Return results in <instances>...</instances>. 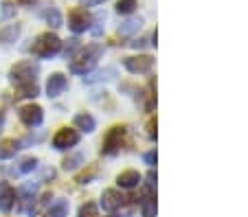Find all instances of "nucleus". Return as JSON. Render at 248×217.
Returning <instances> with one entry per match:
<instances>
[{
  "instance_id": "obj_18",
  "label": "nucleus",
  "mask_w": 248,
  "mask_h": 217,
  "mask_svg": "<svg viewBox=\"0 0 248 217\" xmlns=\"http://www.w3.org/2000/svg\"><path fill=\"white\" fill-rule=\"evenodd\" d=\"M40 92L38 84H20L18 86V97H27V99H35Z\"/></svg>"
},
{
  "instance_id": "obj_30",
  "label": "nucleus",
  "mask_w": 248,
  "mask_h": 217,
  "mask_svg": "<svg viewBox=\"0 0 248 217\" xmlns=\"http://www.w3.org/2000/svg\"><path fill=\"white\" fill-rule=\"evenodd\" d=\"M145 162H147V165H154V162H156V151H150V154H145Z\"/></svg>"
},
{
  "instance_id": "obj_11",
  "label": "nucleus",
  "mask_w": 248,
  "mask_h": 217,
  "mask_svg": "<svg viewBox=\"0 0 248 217\" xmlns=\"http://www.w3.org/2000/svg\"><path fill=\"white\" fill-rule=\"evenodd\" d=\"M35 195H38V182H27L22 184L18 189V198H20V206L22 208H29L33 204V200H35Z\"/></svg>"
},
{
  "instance_id": "obj_12",
  "label": "nucleus",
  "mask_w": 248,
  "mask_h": 217,
  "mask_svg": "<svg viewBox=\"0 0 248 217\" xmlns=\"http://www.w3.org/2000/svg\"><path fill=\"white\" fill-rule=\"evenodd\" d=\"M66 90V77L55 72V75L48 77V84H46V95L48 97H60L62 92Z\"/></svg>"
},
{
  "instance_id": "obj_17",
  "label": "nucleus",
  "mask_w": 248,
  "mask_h": 217,
  "mask_svg": "<svg viewBox=\"0 0 248 217\" xmlns=\"http://www.w3.org/2000/svg\"><path fill=\"white\" fill-rule=\"evenodd\" d=\"M75 125L81 132H93V130L97 128V123H94V118L90 116V114H79V116H75Z\"/></svg>"
},
{
  "instance_id": "obj_23",
  "label": "nucleus",
  "mask_w": 248,
  "mask_h": 217,
  "mask_svg": "<svg viewBox=\"0 0 248 217\" xmlns=\"http://www.w3.org/2000/svg\"><path fill=\"white\" fill-rule=\"evenodd\" d=\"M79 217H99V215H97V204H93V202L81 204V208H79Z\"/></svg>"
},
{
  "instance_id": "obj_3",
  "label": "nucleus",
  "mask_w": 248,
  "mask_h": 217,
  "mask_svg": "<svg viewBox=\"0 0 248 217\" xmlns=\"http://www.w3.org/2000/svg\"><path fill=\"white\" fill-rule=\"evenodd\" d=\"M40 72V66L35 64L33 59H27V61H20V64H16L14 68H11L9 77L14 84H35V77H38Z\"/></svg>"
},
{
  "instance_id": "obj_8",
  "label": "nucleus",
  "mask_w": 248,
  "mask_h": 217,
  "mask_svg": "<svg viewBox=\"0 0 248 217\" xmlns=\"http://www.w3.org/2000/svg\"><path fill=\"white\" fill-rule=\"evenodd\" d=\"M152 64H154V59H152L150 55L125 57V59H123V66H125L130 72H147L152 68Z\"/></svg>"
},
{
  "instance_id": "obj_5",
  "label": "nucleus",
  "mask_w": 248,
  "mask_h": 217,
  "mask_svg": "<svg viewBox=\"0 0 248 217\" xmlns=\"http://www.w3.org/2000/svg\"><path fill=\"white\" fill-rule=\"evenodd\" d=\"M77 143H79V134H77V130H70V128H62L60 132L53 136V147L60 151L70 149V147H75Z\"/></svg>"
},
{
  "instance_id": "obj_2",
  "label": "nucleus",
  "mask_w": 248,
  "mask_h": 217,
  "mask_svg": "<svg viewBox=\"0 0 248 217\" xmlns=\"http://www.w3.org/2000/svg\"><path fill=\"white\" fill-rule=\"evenodd\" d=\"M62 51V40L55 33H42L31 46V53L35 57H53Z\"/></svg>"
},
{
  "instance_id": "obj_14",
  "label": "nucleus",
  "mask_w": 248,
  "mask_h": 217,
  "mask_svg": "<svg viewBox=\"0 0 248 217\" xmlns=\"http://www.w3.org/2000/svg\"><path fill=\"white\" fill-rule=\"evenodd\" d=\"M18 149H22L18 141H11V138L9 141H2L0 143V160H9V158H14Z\"/></svg>"
},
{
  "instance_id": "obj_4",
  "label": "nucleus",
  "mask_w": 248,
  "mask_h": 217,
  "mask_svg": "<svg viewBox=\"0 0 248 217\" xmlns=\"http://www.w3.org/2000/svg\"><path fill=\"white\" fill-rule=\"evenodd\" d=\"M123 136H125V128H112L108 132V136H106V141H103V147L101 151L106 154V156H114V154H119V149H121L123 145Z\"/></svg>"
},
{
  "instance_id": "obj_13",
  "label": "nucleus",
  "mask_w": 248,
  "mask_h": 217,
  "mask_svg": "<svg viewBox=\"0 0 248 217\" xmlns=\"http://www.w3.org/2000/svg\"><path fill=\"white\" fill-rule=\"evenodd\" d=\"M117 182H119V187H123V189H132V187H136V184L140 182V174L134 169L123 171V174L117 178Z\"/></svg>"
},
{
  "instance_id": "obj_19",
  "label": "nucleus",
  "mask_w": 248,
  "mask_h": 217,
  "mask_svg": "<svg viewBox=\"0 0 248 217\" xmlns=\"http://www.w3.org/2000/svg\"><path fill=\"white\" fill-rule=\"evenodd\" d=\"M81 162H84V154H73V156H68L62 165H64L66 171H73V169H77Z\"/></svg>"
},
{
  "instance_id": "obj_7",
  "label": "nucleus",
  "mask_w": 248,
  "mask_h": 217,
  "mask_svg": "<svg viewBox=\"0 0 248 217\" xmlns=\"http://www.w3.org/2000/svg\"><path fill=\"white\" fill-rule=\"evenodd\" d=\"M20 121L24 123V125H29V128H38V125H42L44 121V112L40 105H24V108H20Z\"/></svg>"
},
{
  "instance_id": "obj_28",
  "label": "nucleus",
  "mask_w": 248,
  "mask_h": 217,
  "mask_svg": "<svg viewBox=\"0 0 248 217\" xmlns=\"http://www.w3.org/2000/svg\"><path fill=\"white\" fill-rule=\"evenodd\" d=\"M79 46V40H70V44H66V48H64V53L68 55L70 51H75V48Z\"/></svg>"
},
{
  "instance_id": "obj_31",
  "label": "nucleus",
  "mask_w": 248,
  "mask_h": 217,
  "mask_svg": "<svg viewBox=\"0 0 248 217\" xmlns=\"http://www.w3.org/2000/svg\"><path fill=\"white\" fill-rule=\"evenodd\" d=\"M16 2H20V5H35L38 0H16Z\"/></svg>"
},
{
  "instance_id": "obj_9",
  "label": "nucleus",
  "mask_w": 248,
  "mask_h": 217,
  "mask_svg": "<svg viewBox=\"0 0 248 217\" xmlns=\"http://www.w3.org/2000/svg\"><path fill=\"white\" fill-rule=\"evenodd\" d=\"M123 200H125V198H123L117 189H108V191H103V195H101V206L106 208V211L114 213L117 208H121Z\"/></svg>"
},
{
  "instance_id": "obj_21",
  "label": "nucleus",
  "mask_w": 248,
  "mask_h": 217,
  "mask_svg": "<svg viewBox=\"0 0 248 217\" xmlns=\"http://www.w3.org/2000/svg\"><path fill=\"white\" fill-rule=\"evenodd\" d=\"M134 9H136V0H119L117 2V11L119 14H123V15L132 14Z\"/></svg>"
},
{
  "instance_id": "obj_15",
  "label": "nucleus",
  "mask_w": 248,
  "mask_h": 217,
  "mask_svg": "<svg viewBox=\"0 0 248 217\" xmlns=\"http://www.w3.org/2000/svg\"><path fill=\"white\" fill-rule=\"evenodd\" d=\"M20 35V27L18 24H9L0 31V44H14Z\"/></svg>"
},
{
  "instance_id": "obj_22",
  "label": "nucleus",
  "mask_w": 248,
  "mask_h": 217,
  "mask_svg": "<svg viewBox=\"0 0 248 217\" xmlns=\"http://www.w3.org/2000/svg\"><path fill=\"white\" fill-rule=\"evenodd\" d=\"M143 215L145 217H154L156 215V200L152 198V195H147V198L143 200Z\"/></svg>"
},
{
  "instance_id": "obj_26",
  "label": "nucleus",
  "mask_w": 248,
  "mask_h": 217,
  "mask_svg": "<svg viewBox=\"0 0 248 217\" xmlns=\"http://www.w3.org/2000/svg\"><path fill=\"white\" fill-rule=\"evenodd\" d=\"M16 15V7L11 2H2V11H0V18L2 20H9Z\"/></svg>"
},
{
  "instance_id": "obj_32",
  "label": "nucleus",
  "mask_w": 248,
  "mask_h": 217,
  "mask_svg": "<svg viewBox=\"0 0 248 217\" xmlns=\"http://www.w3.org/2000/svg\"><path fill=\"white\" fill-rule=\"evenodd\" d=\"M2 123H5V116H2V112H0V128H2Z\"/></svg>"
},
{
  "instance_id": "obj_6",
  "label": "nucleus",
  "mask_w": 248,
  "mask_h": 217,
  "mask_svg": "<svg viewBox=\"0 0 248 217\" xmlns=\"http://www.w3.org/2000/svg\"><path fill=\"white\" fill-rule=\"evenodd\" d=\"M90 22H93V18L88 15L86 9H75L68 15V27L73 33H84L86 29H90Z\"/></svg>"
},
{
  "instance_id": "obj_24",
  "label": "nucleus",
  "mask_w": 248,
  "mask_h": 217,
  "mask_svg": "<svg viewBox=\"0 0 248 217\" xmlns=\"http://www.w3.org/2000/svg\"><path fill=\"white\" fill-rule=\"evenodd\" d=\"M44 15H46V22L51 24V27H55V29L62 27V15H60V11L57 9H48Z\"/></svg>"
},
{
  "instance_id": "obj_10",
  "label": "nucleus",
  "mask_w": 248,
  "mask_h": 217,
  "mask_svg": "<svg viewBox=\"0 0 248 217\" xmlns=\"http://www.w3.org/2000/svg\"><path fill=\"white\" fill-rule=\"evenodd\" d=\"M16 204V191L11 184L7 182H0V211L2 213H9Z\"/></svg>"
},
{
  "instance_id": "obj_29",
  "label": "nucleus",
  "mask_w": 248,
  "mask_h": 217,
  "mask_svg": "<svg viewBox=\"0 0 248 217\" xmlns=\"http://www.w3.org/2000/svg\"><path fill=\"white\" fill-rule=\"evenodd\" d=\"M103 0H81V7H94V5H101Z\"/></svg>"
},
{
  "instance_id": "obj_33",
  "label": "nucleus",
  "mask_w": 248,
  "mask_h": 217,
  "mask_svg": "<svg viewBox=\"0 0 248 217\" xmlns=\"http://www.w3.org/2000/svg\"><path fill=\"white\" fill-rule=\"evenodd\" d=\"M110 217H117V215H110Z\"/></svg>"
},
{
  "instance_id": "obj_1",
  "label": "nucleus",
  "mask_w": 248,
  "mask_h": 217,
  "mask_svg": "<svg viewBox=\"0 0 248 217\" xmlns=\"http://www.w3.org/2000/svg\"><path fill=\"white\" fill-rule=\"evenodd\" d=\"M99 55H101V46H97V44L88 46L86 51H81L79 55H77V59L70 61V72H75V75H86V72H90L97 66Z\"/></svg>"
},
{
  "instance_id": "obj_25",
  "label": "nucleus",
  "mask_w": 248,
  "mask_h": 217,
  "mask_svg": "<svg viewBox=\"0 0 248 217\" xmlns=\"http://www.w3.org/2000/svg\"><path fill=\"white\" fill-rule=\"evenodd\" d=\"M112 75H114V68H108V71H103V72H97L94 77H86V81L94 84V81H101V79H110Z\"/></svg>"
},
{
  "instance_id": "obj_20",
  "label": "nucleus",
  "mask_w": 248,
  "mask_h": 217,
  "mask_svg": "<svg viewBox=\"0 0 248 217\" xmlns=\"http://www.w3.org/2000/svg\"><path fill=\"white\" fill-rule=\"evenodd\" d=\"M139 29H140V20H127V22H123V27L119 29V33L130 35V33H134V31H139Z\"/></svg>"
},
{
  "instance_id": "obj_16",
  "label": "nucleus",
  "mask_w": 248,
  "mask_h": 217,
  "mask_svg": "<svg viewBox=\"0 0 248 217\" xmlns=\"http://www.w3.org/2000/svg\"><path fill=\"white\" fill-rule=\"evenodd\" d=\"M68 215V202L66 200H57V202L51 204V208L46 211L44 217H66Z\"/></svg>"
},
{
  "instance_id": "obj_27",
  "label": "nucleus",
  "mask_w": 248,
  "mask_h": 217,
  "mask_svg": "<svg viewBox=\"0 0 248 217\" xmlns=\"http://www.w3.org/2000/svg\"><path fill=\"white\" fill-rule=\"evenodd\" d=\"M38 167V158H27V160L20 165V174H29V171H33Z\"/></svg>"
}]
</instances>
